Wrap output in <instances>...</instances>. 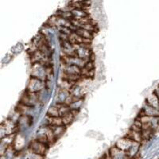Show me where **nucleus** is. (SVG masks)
<instances>
[{
    "instance_id": "ddd939ff",
    "label": "nucleus",
    "mask_w": 159,
    "mask_h": 159,
    "mask_svg": "<svg viewBox=\"0 0 159 159\" xmlns=\"http://www.w3.org/2000/svg\"><path fill=\"white\" fill-rule=\"evenodd\" d=\"M154 93H155L156 95H157V97L159 98V84H158V86H157V87L156 88L155 90H154Z\"/></svg>"
},
{
    "instance_id": "9b49d317",
    "label": "nucleus",
    "mask_w": 159,
    "mask_h": 159,
    "mask_svg": "<svg viewBox=\"0 0 159 159\" xmlns=\"http://www.w3.org/2000/svg\"><path fill=\"white\" fill-rule=\"evenodd\" d=\"M50 127L52 128V130H53V133H54V135L55 137H56L57 140L61 136L63 135V134L65 131V126H61V127Z\"/></svg>"
},
{
    "instance_id": "f03ea898",
    "label": "nucleus",
    "mask_w": 159,
    "mask_h": 159,
    "mask_svg": "<svg viewBox=\"0 0 159 159\" xmlns=\"http://www.w3.org/2000/svg\"><path fill=\"white\" fill-rule=\"evenodd\" d=\"M17 125L15 122H13L12 119H6L1 124V133L2 134V138L6 136H9L11 134H15V130L17 129Z\"/></svg>"
},
{
    "instance_id": "39448f33",
    "label": "nucleus",
    "mask_w": 159,
    "mask_h": 159,
    "mask_svg": "<svg viewBox=\"0 0 159 159\" xmlns=\"http://www.w3.org/2000/svg\"><path fill=\"white\" fill-rule=\"evenodd\" d=\"M38 102V93H32V92H25V94L22 95L20 103L22 104L31 107Z\"/></svg>"
},
{
    "instance_id": "7ed1b4c3",
    "label": "nucleus",
    "mask_w": 159,
    "mask_h": 159,
    "mask_svg": "<svg viewBox=\"0 0 159 159\" xmlns=\"http://www.w3.org/2000/svg\"><path fill=\"white\" fill-rule=\"evenodd\" d=\"M44 87H45V82H43L42 80L38 79V78L31 76L25 91L32 92V93H38Z\"/></svg>"
},
{
    "instance_id": "0eeeda50",
    "label": "nucleus",
    "mask_w": 159,
    "mask_h": 159,
    "mask_svg": "<svg viewBox=\"0 0 159 159\" xmlns=\"http://www.w3.org/2000/svg\"><path fill=\"white\" fill-rule=\"evenodd\" d=\"M146 103L151 107L159 109V98L154 92L147 96V99H146Z\"/></svg>"
},
{
    "instance_id": "f8f14e48",
    "label": "nucleus",
    "mask_w": 159,
    "mask_h": 159,
    "mask_svg": "<svg viewBox=\"0 0 159 159\" xmlns=\"http://www.w3.org/2000/svg\"><path fill=\"white\" fill-rule=\"evenodd\" d=\"M46 114H47V116H49V117H60L59 110L56 105L49 107Z\"/></svg>"
},
{
    "instance_id": "f257e3e1",
    "label": "nucleus",
    "mask_w": 159,
    "mask_h": 159,
    "mask_svg": "<svg viewBox=\"0 0 159 159\" xmlns=\"http://www.w3.org/2000/svg\"><path fill=\"white\" fill-rule=\"evenodd\" d=\"M138 144V143L132 141L130 139H127V138L124 137L123 139H119V141L116 143V146L118 149L124 151L127 155H129L130 157H131V150L134 148V145Z\"/></svg>"
},
{
    "instance_id": "423d86ee",
    "label": "nucleus",
    "mask_w": 159,
    "mask_h": 159,
    "mask_svg": "<svg viewBox=\"0 0 159 159\" xmlns=\"http://www.w3.org/2000/svg\"><path fill=\"white\" fill-rule=\"evenodd\" d=\"M142 116L159 118V109L151 107V106L146 103L144 107L142 108L139 117H142Z\"/></svg>"
},
{
    "instance_id": "6e6552de",
    "label": "nucleus",
    "mask_w": 159,
    "mask_h": 159,
    "mask_svg": "<svg viewBox=\"0 0 159 159\" xmlns=\"http://www.w3.org/2000/svg\"><path fill=\"white\" fill-rule=\"evenodd\" d=\"M47 126H49V127H61V126H64L61 117H49V116H47Z\"/></svg>"
},
{
    "instance_id": "1a4fd4ad",
    "label": "nucleus",
    "mask_w": 159,
    "mask_h": 159,
    "mask_svg": "<svg viewBox=\"0 0 159 159\" xmlns=\"http://www.w3.org/2000/svg\"><path fill=\"white\" fill-rule=\"evenodd\" d=\"M74 32H76L77 34H79L80 36L86 40L92 41V38H93V33L90 32V31L87 30L83 29V28H76Z\"/></svg>"
},
{
    "instance_id": "9d476101",
    "label": "nucleus",
    "mask_w": 159,
    "mask_h": 159,
    "mask_svg": "<svg viewBox=\"0 0 159 159\" xmlns=\"http://www.w3.org/2000/svg\"><path fill=\"white\" fill-rule=\"evenodd\" d=\"M75 117H76V116H75L74 114L72 113V111H71L70 112H69V113H67V114H65V116H62L61 119H62V122H63L64 126L66 127V126L70 124V123L74 120Z\"/></svg>"
},
{
    "instance_id": "20e7f679",
    "label": "nucleus",
    "mask_w": 159,
    "mask_h": 159,
    "mask_svg": "<svg viewBox=\"0 0 159 159\" xmlns=\"http://www.w3.org/2000/svg\"><path fill=\"white\" fill-rule=\"evenodd\" d=\"M47 149L48 145L44 144L37 139L31 142L30 144V150H31L33 154H36V155L44 156L47 151Z\"/></svg>"
}]
</instances>
